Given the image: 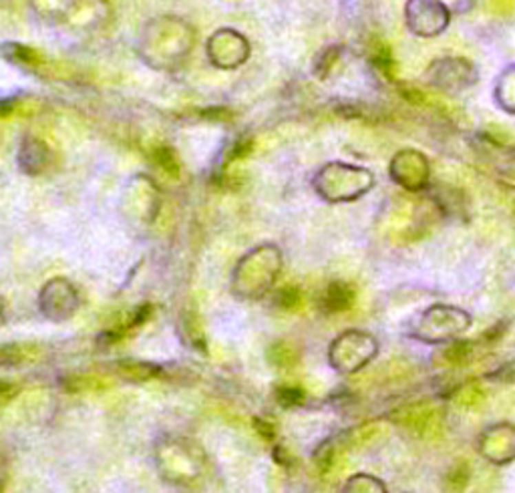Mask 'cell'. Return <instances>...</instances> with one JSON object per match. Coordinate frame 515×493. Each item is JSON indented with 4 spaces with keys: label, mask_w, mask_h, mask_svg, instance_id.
I'll return each mask as SVG.
<instances>
[{
    "label": "cell",
    "mask_w": 515,
    "mask_h": 493,
    "mask_svg": "<svg viewBox=\"0 0 515 493\" xmlns=\"http://www.w3.org/2000/svg\"><path fill=\"white\" fill-rule=\"evenodd\" d=\"M268 359H270V363H274L276 366H294L298 363V353H296V348L292 344L280 340V342L270 346Z\"/></svg>",
    "instance_id": "obj_4"
},
{
    "label": "cell",
    "mask_w": 515,
    "mask_h": 493,
    "mask_svg": "<svg viewBox=\"0 0 515 493\" xmlns=\"http://www.w3.org/2000/svg\"><path fill=\"white\" fill-rule=\"evenodd\" d=\"M447 490L453 493L463 492L465 485L469 483V468L465 463H457L447 475Z\"/></svg>",
    "instance_id": "obj_5"
},
{
    "label": "cell",
    "mask_w": 515,
    "mask_h": 493,
    "mask_svg": "<svg viewBox=\"0 0 515 493\" xmlns=\"http://www.w3.org/2000/svg\"><path fill=\"white\" fill-rule=\"evenodd\" d=\"M39 357V346L36 344H19L14 346V363H30Z\"/></svg>",
    "instance_id": "obj_9"
},
{
    "label": "cell",
    "mask_w": 515,
    "mask_h": 493,
    "mask_svg": "<svg viewBox=\"0 0 515 493\" xmlns=\"http://www.w3.org/2000/svg\"><path fill=\"white\" fill-rule=\"evenodd\" d=\"M355 304V288L346 282H333L322 296V308L326 312L348 311Z\"/></svg>",
    "instance_id": "obj_1"
},
{
    "label": "cell",
    "mask_w": 515,
    "mask_h": 493,
    "mask_svg": "<svg viewBox=\"0 0 515 493\" xmlns=\"http://www.w3.org/2000/svg\"><path fill=\"white\" fill-rule=\"evenodd\" d=\"M119 373L129 381H151L159 375V368H155L151 364L125 361V363H119Z\"/></svg>",
    "instance_id": "obj_3"
},
{
    "label": "cell",
    "mask_w": 515,
    "mask_h": 493,
    "mask_svg": "<svg viewBox=\"0 0 515 493\" xmlns=\"http://www.w3.org/2000/svg\"><path fill=\"white\" fill-rule=\"evenodd\" d=\"M469 344L467 342H457V344H453L451 348H447V353H445V357H447V361L451 364H461L467 361V357H469Z\"/></svg>",
    "instance_id": "obj_10"
},
{
    "label": "cell",
    "mask_w": 515,
    "mask_h": 493,
    "mask_svg": "<svg viewBox=\"0 0 515 493\" xmlns=\"http://www.w3.org/2000/svg\"><path fill=\"white\" fill-rule=\"evenodd\" d=\"M155 159H157V163L167 171V174H171V176H178V171H180V167H178V161H176V157L174 154L169 151V149H165V147H161V149H157V154H155Z\"/></svg>",
    "instance_id": "obj_8"
},
{
    "label": "cell",
    "mask_w": 515,
    "mask_h": 493,
    "mask_svg": "<svg viewBox=\"0 0 515 493\" xmlns=\"http://www.w3.org/2000/svg\"><path fill=\"white\" fill-rule=\"evenodd\" d=\"M256 429L266 437V439H272V437L276 435L274 425H272V423H266V421H256Z\"/></svg>",
    "instance_id": "obj_11"
},
{
    "label": "cell",
    "mask_w": 515,
    "mask_h": 493,
    "mask_svg": "<svg viewBox=\"0 0 515 493\" xmlns=\"http://www.w3.org/2000/svg\"><path fill=\"white\" fill-rule=\"evenodd\" d=\"M401 425L409 427L412 431H427L433 427V421H435V411L427 409L425 405H414V407H407L399 413V419H397Z\"/></svg>",
    "instance_id": "obj_2"
},
{
    "label": "cell",
    "mask_w": 515,
    "mask_h": 493,
    "mask_svg": "<svg viewBox=\"0 0 515 493\" xmlns=\"http://www.w3.org/2000/svg\"><path fill=\"white\" fill-rule=\"evenodd\" d=\"M276 304L284 308V311H294L302 304V294L298 288H282L278 294H276Z\"/></svg>",
    "instance_id": "obj_6"
},
{
    "label": "cell",
    "mask_w": 515,
    "mask_h": 493,
    "mask_svg": "<svg viewBox=\"0 0 515 493\" xmlns=\"http://www.w3.org/2000/svg\"><path fill=\"white\" fill-rule=\"evenodd\" d=\"M276 401L282 407H296V405L304 403V390L298 389V387H278Z\"/></svg>",
    "instance_id": "obj_7"
}]
</instances>
